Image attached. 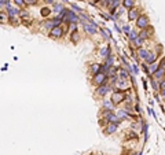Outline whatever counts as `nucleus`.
Returning a JSON list of instances; mask_svg holds the SVG:
<instances>
[{
  "label": "nucleus",
  "mask_w": 165,
  "mask_h": 155,
  "mask_svg": "<svg viewBox=\"0 0 165 155\" xmlns=\"http://www.w3.org/2000/svg\"><path fill=\"white\" fill-rule=\"evenodd\" d=\"M109 92H113V86L110 85L109 82L102 84V85H99V86L95 88V96H98V98H101V99H105L106 95H107Z\"/></svg>",
  "instance_id": "f257e3e1"
},
{
  "label": "nucleus",
  "mask_w": 165,
  "mask_h": 155,
  "mask_svg": "<svg viewBox=\"0 0 165 155\" xmlns=\"http://www.w3.org/2000/svg\"><path fill=\"white\" fill-rule=\"evenodd\" d=\"M150 25V18L147 14H144V13H142L140 15L136 18V21H135V26H136V29H146L147 26Z\"/></svg>",
  "instance_id": "f03ea898"
},
{
  "label": "nucleus",
  "mask_w": 165,
  "mask_h": 155,
  "mask_svg": "<svg viewBox=\"0 0 165 155\" xmlns=\"http://www.w3.org/2000/svg\"><path fill=\"white\" fill-rule=\"evenodd\" d=\"M65 36V29H63V25H56L52 29H50L48 33V37L52 40H59Z\"/></svg>",
  "instance_id": "7ed1b4c3"
},
{
  "label": "nucleus",
  "mask_w": 165,
  "mask_h": 155,
  "mask_svg": "<svg viewBox=\"0 0 165 155\" xmlns=\"http://www.w3.org/2000/svg\"><path fill=\"white\" fill-rule=\"evenodd\" d=\"M106 82H109V76L105 74V73H101V71L94 74L92 78H91V84L95 86H99V85H102V84H106Z\"/></svg>",
  "instance_id": "20e7f679"
},
{
  "label": "nucleus",
  "mask_w": 165,
  "mask_h": 155,
  "mask_svg": "<svg viewBox=\"0 0 165 155\" xmlns=\"http://www.w3.org/2000/svg\"><path fill=\"white\" fill-rule=\"evenodd\" d=\"M110 100L113 102V104H114L116 107L120 106V104H123V103L125 102V92H123V91H113Z\"/></svg>",
  "instance_id": "39448f33"
},
{
  "label": "nucleus",
  "mask_w": 165,
  "mask_h": 155,
  "mask_svg": "<svg viewBox=\"0 0 165 155\" xmlns=\"http://www.w3.org/2000/svg\"><path fill=\"white\" fill-rule=\"evenodd\" d=\"M154 33H156L154 28H153L151 25H149L146 29H142V30L138 32V36H139L143 41H147V40H150L153 36H154Z\"/></svg>",
  "instance_id": "423d86ee"
},
{
  "label": "nucleus",
  "mask_w": 165,
  "mask_h": 155,
  "mask_svg": "<svg viewBox=\"0 0 165 155\" xmlns=\"http://www.w3.org/2000/svg\"><path fill=\"white\" fill-rule=\"evenodd\" d=\"M41 25H43V28H46L47 30H50V29H52V28L56 26V25H62V21H61V18H59V16L56 15L55 18H51V19H46V21H43Z\"/></svg>",
  "instance_id": "0eeeda50"
},
{
  "label": "nucleus",
  "mask_w": 165,
  "mask_h": 155,
  "mask_svg": "<svg viewBox=\"0 0 165 155\" xmlns=\"http://www.w3.org/2000/svg\"><path fill=\"white\" fill-rule=\"evenodd\" d=\"M127 14H128V21L129 22H135L136 21V18L140 15L142 14V8H139V7H132V8H129L128 11H127Z\"/></svg>",
  "instance_id": "6e6552de"
},
{
  "label": "nucleus",
  "mask_w": 165,
  "mask_h": 155,
  "mask_svg": "<svg viewBox=\"0 0 165 155\" xmlns=\"http://www.w3.org/2000/svg\"><path fill=\"white\" fill-rule=\"evenodd\" d=\"M118 126L116 124H113V122H107L106 126H103L102 128V132L105 136H111V135H114V133L117 132Z\"/></svg>",
  "instance_id": "1a4fd4ad"
},
{
  "label": "nucleus",
  "mask_w": 165,
  "mask_h": 155,
  "mask_svg": "<svg viewBox=\"0 0 165 155\" xmlns=\"http://www.w3.org/2000/svg\"><path fill=\"white\" fill-rule=\"evenodd\" d=\"M4 11L7 13L8 16H19V14H21V8L17 7V6H13L11 3L4 8Z\"/></svg>",
  "instance_id": "9d476101"
},
{
  "label": "nucleus",
  "mask_w": 165,
  "mask_h": 155,
  "mask_svg": "<svg viewBox=\"0 0 165 155\" xmlns=\"http://www.w3.org/2000/svg\"><path fill=\"white\" fill-rule=\"evenodd\" d=\"M158 56H160V54H158L157 51H149L143 62L146 63V65H150V63H154V62H157Z\"/></svg>",
  "instance_id": "9b49d317"
},
{
  "label": "nucleus",
  "mask_w": 165,
  "mask_h": 155,
  "mask_svg": "<svg viewBox=\"0 0 165 155\" xmlns=\"http://www.w3.org/2000/svg\"><path fill=\"white\" fill-rule=\"evenodd\" d=\"M83 30L87 34H89V36H95V34L98 33V28L88 22H84L83 23Z\"/></svg>",
  "instance_id": "f8f14e48"
},
{
  "label": "nucleus",
  "mask_w": 165,
  "mask_h": 155,
  "mask_svg": "<svg viewBox=\"0 0 165 155\" xmlns=\"http://www.w3.org/2000/svg\"><path fill=\"white\" fill-rule=\"evenodd\" d=\"M69 40H70V43L73 44V46H77L80 41H81V33L79 32V29H77V30L70 32V34H69Z\"/></svg>",
  "instance_id": "ddd939ff"
},
{
  "label": "nucleus",
  "mask_w": 165,
  "mask_h": 155,
  "mask_svg": "<svg viewBox=\"0 0 165 155\" xmlns=\"http://www.w3.org/2000/svg\"><path fill=\"white\" fill-rule=\"evenodd\" d=\"M110 55H113V52H111V47L107 44V46L102 47L101 49H99V56H102L103 59L105 58H107V56H110Z\"/></svg>",
  "instance_id": "4468645a"
},
{
  "label": "nucleus",
  "mask_w": 165,
  "mask_h": 155,
  "mask_svg": "<svg viewBox=\"0 0 165 155\" xmlns=\"http://www.w3.org/2000/svg\"><path fill=\"white\" fill-rule=\"evenodd\" d=\"M140 133H143V135H144V143H146V141H147V139H149V124H147V121H144L143 118H142Z\"/></svg>",
  "instance_id": "2eb2a0df"
},
{
  "label": "nucleus",
  "mask_w": 165,
  "mask_h": 155,
  "mask_svg": "<svg viewBox=\"0 0 165 155\" xmlns=\"http://www.w3.org/2000/svg\"><path fill=\"white\" fill-rule=\"evenodd\" d=\"M147 52H149V49H146V48H143V47H138V48H136V55H138V59L144 61V58H146Z\"/></svg>",
  "instance_id": "dca6fc26"
},
{
  "label": "nucleus",
  "mask_w": 165,
  "mask_h": 155,
  "mask_svg": "<svg viewBox=\"0 0 165 155\" xmlns=\"http://www.w3.org/2000/svg\"><path fill=\"white\" fill-rule=\"evenodd\" d=\"M51 10H52V13H56V14H59L62 10H65V6H63V3H56L54 1V4H51Z\"/></svg>",
  "instance_id": "f3484780"
},
{
  "label": "nucleus",
  "mask_w": 165,
  "mask_h": 155,
  "mask_svg": "<svg viewBox=\"0 0 165 155\" xmlns=\"http://www.w3.org/2000/svg\"><path fill=\"white\" fill-rule=\"evenodd\" d=\"M88 69H89V73L94 76V74H96V73H99V69H101V63H96V62L89 63Z\"/></svg>",
  "instance_id": "a211bd4d"
},
{
  "label": "nucleus",
  "mask_w": 165,
  "mask_h": 155,
  "mask_svg": "<svg viewBox=\"0 0 165 155\" xmlns=\"http://www.w3.org/2000/svg\"><path fill=\"white\" fill-rule=\"evenodd\" d=\"M139 137V132H136V131H129V132L125 133V140L127 141H129V140H138Z\"/></svg>",
  "instance_id": "6ab92c4d"
},
{
  "label": "nucleus",
  "mask_w": 165,
  "mask_h": 155,
  "mask_svg": "<svg viewBox=\"0 0 165 155\" xmlns=\"http://www.w3.org/2000/svg\"><path fill=\"white\" fill-rule=\"evenodd\" d=\"M121 6L125 10H129V8L136 6V0H121Z\"/></svg>",
  "instance_id": "aec40b11"
},
{
  "label": "nucleus",
  "mask_w": 165,
  "mask_h": 155,
  "mask_svg": "<svg viewBox=\"0 0 165 155\" xmlns=\"http://www.w3.org/2000/svg\"><path fill=\"white\" fill-rule=\"evenodd\" d=\"M164 71H165V69H162V67H158V69L156 70L153 74H151V77L160 81V80H162V78H164Z\"/></svg>",
  "instance_id": "412c9836"
},
{
  "label": "nucleus",
  "mask_w": 165,
  "mask_h": 155,
  "mask_svg": "<svg viewBox=\"0 0 165 155\" xmlns=\"http://www.w3.org/2000/svg\"><path fill=\"white\" fill-rule=\"evenodd\" d=\"M102 107L106 110H111V111H114V104H113V102L110 100V99H103L102 100Z\"/></svg>",
  "instance_id": "4be33fe9"
},
{
  "label": "nucleus",
  "mask_w": 165,
  "mask_h": 155,
  "mask_svg": "<svg viewBox=\"0 0 165 155\" xmlns=\"http://www.w3.org/2000/svg\"><path fill=\"white\" fill-rule=\"evenodd\" d=\"M117 74H118V77H120V78H124V80H128V78H129V76H131V74H129V71H128L125 67H123V66L118 69Z\"/></svg>",
  "instance_id": "5701e85b"
},
{
  "label": "nucleus",
  "mask_w": 165,
  "mask_h": 155,
  "mask_svg": "<svg viewBox=\"0 0 165 155\" xmlns=\"http://www.w3.org/2000/svg\"><path fill=\"white\" fill-rule=\"evenodd\" d=\"M116 114H117V117L120 118V119H123V121H125V119L128 121V119H129V117H128V111H125L124 109L117 110V113H116Z\"/></svg>",
  "instance_id": "b1692460"
},
{
  "label": "nucleus",
  "mask_w": 165,
  "mask_h": 155,
  "mask_svg": "<svg viewBox=\"0 0 165 155\" xmlns=\"http://www.w3.org/2000/svg\"><path fill=\"white\" fill-rule=\"evenodd\" d=\"M51 13H52V10L48 7V6H46V7H43L40 10V15L43 16V18H48V16L51 15Z\"/></svg>",
  "instance_id": "393cba45"
},
{
  "label": "nucleus",
  "mask_w": 165,
  "mask_h": 155,
  "mask_svg": "<svg viewBox=\"0 0 165 155\" xmlns=\"http://www.w3.org/2000/svg\"><path fill=\"white\" fill-rule=\"evenodd\" d=\"M8 23V15L4 10H0V25H6Z\"/></svg>",
  "instance_id": "a878e982"
},
{
  "label": "nucleus",
  "mask_w": 165,
  "mask_h": 155,
  "mask_svg": "<svg viewBox=\"0 0 165 155\" xmlns=\"http://www.w3.org/2000/svg\"><path fill=\"white\" fill-rule=\"evenodd\" d=\"M103 63H106V65H109V66H114V65H116V56H114V55H110L107 58H105V59H103Z\"/></svg>",
  "instance_id": "bb28decb"
},
{
  "label": "nucleus",
  "mask_w": 165,
  "mask_h": 155,
  "mask_svg": "<svg viewBox=\"0 0 165 155\" xmlns=\"http://www.w3.org/2000/svg\"><path fill=\"white\" fill-rule=\"evenodd\" d=\"M149 81H150V84H151V88L154 89V92H158V80H156V78H153L151 76H149Z\"/></svg>",
  "instance_id": "cd10ccee"
},
{
  "label": "nucleus",
  "mask_w": 165,
  "mask_h": 155,
  "mask_svg": "<svg viewBox=\"0 0 165 155\" xmlns=\"http://www.w3.org/2000/svg\"><path fill=\"white\" fill-rule=\"evenodd\" d=\"M21 22V19L18 18V16H8V23L11 25V26H18Z\"/></svg>",
  "instance_id": "c85d7f7f"
},
{
  "label": "nucleus",
  "mask_w": 165,
  "mask_h": 155,
  "mask_svg": "<svg viewBox=\"0 0 165 155\" xmlns=\"http://www.w3.org/2000/svg\"><path fill=\"white\" fill-rule=\"evenodd\" d=\"M127 37H128V41H129V43H132V41L138 37V32L135 30V29H131V32L127 34Z\"/></svg>",
  "instance_id": "c756f323"
},
{
  "label": "nucleus",
  "mask_w": 165,
  "mask_h": 155,
  "mask_svg": "<svg viewBox=\"0 0 165 155\" xmlns=\"http://www.w3.org/2000/svg\"><path fill=\"white\" fill-rule=\"evenodd\" d=\"M143 43H144V41H143V40H142L140 37L138 36V37H136V39H135L132 43H129V44H132L135 48H138V47H142V46H143Z\"/></svg>",
  "instance_id": "7c9ffc66"
},
{
  "label": "nucleus",
  "mask_w": 165,
  "mask_h": 155,
  "mask_svg": "<svg viewBox=\"0 0 165 155\" xmlns=\"http://www.w3.org/2000/svg\"><path fill=\"white\" fill-rule=\"evenodd\" d=\"M118 69H120V66H116V65H114V66H111V67H110V70H109V73H107V76H116V74H117L118 73Z\"/></svg>",
  "instance_id": "2f4dec72"
},
{
  "label": "nucleus",
  "mask_w": 165,
  "mask_h": 155,
  "mask_svg": "<svg viewBox=\"0 0 165 155\" xmlns=\"http://www.w3.org/2000/svg\"><path fill=\"white\" fill-rule=\"evenodd\" d=\"M13 3H14V6L19 7L21 10H22L24 7H26V3H25V0H13Z\"/></svg>",
  "instance_id": "473e14b6"
},
{
  "label": "nucleus",
  "mask_w": 165,
  "mask_h": 155,
  "mask_svg": "<svg viewBox=\"0 0 165 155\" xmlns=\"http://www.w3.org/2000/svg\"><path fill=\"white\" fill-rule=\"evenodd\" d=\"M110 67H111V66L106 65V63H101V69H99V71H101V73H105V74H107Z\"/></svg>",
  "instance_id": "72a5a7b5"
},
{
  "label": "nucleus",
  "mask_w": 165,
  "mask_h": 155,
  "mask_svg": "<svg viewBox=\"0 0 165 155\" xmlns=\"http://www.w3.org/2000/svg\"><path fill=\"white\" fill-rule=\"evenodd\" d=\"M160 66H158V62H154V63H150L149 65V71H150V74H153L156 70L158 69Z\"/></svg>",
  "instance_id": "f704fd0d"
},
{
  "label": "nucleus",
  "mask_w": 165,
  "mask_h": 155,
  "mask_svg": "<svg viewBox=\"0 0 165 155\" xmlns=\"http://www.w3.org/2000/svg\"><path fill=\"white\" fill-rule=\"evenodd\" d=\"M131 29H132V28H131V26H129L128 23H125V25H123V26H121V30H123V34H128V33L131 32Z\"/></svg>",
  "instance_id": "c9c22d12"
},
{
  "label": "nucleus",
  "mask_w": 165,
  "mask_h": 155,
  "mask_svg": "<svg viewBox=\"0 0 165 155\" xmlns=\"http://www.w3.org/2000/svg\"><path fill=\"white\" fill-rule=\"evenodd\" d=\"M139 63H134V65H132V74H134V76H138V74H139Z\"/></svg>",
  "instance_id": "e433bc0d"
},
{
  "label": "nucleus",
  "mask_w": 165,
  "mask_h": 155,
  "mask_svg": "<svg viewBox=\"0 0 165 155\" xmlns=\"http://www.w3.org/2000/svg\"><path fill=\"white\" fill-rule=\"evenodd\" d=\"M140 66H142V70L144 71V74H146L147 77H149V76H151V74H150V71H149V65H146V63L143 62Z\"/></svg>",
  "instance_id": "4c0bfd02"
},
{
  "label": "nucleus",
  "mask_w": 165,
  "mask_h": 155,
  "mask_svg": "<svg viewBox=\"0 0 165 155\" xmlns=\"http://www.w3.org/2000/svg\"><path fill=\"white\" fill-rule=\"evenodd\" d=\"M134 111L136 114H142V107H140V104H139V102H136L134 104Z\"/></svg>",
  "instance_id": "58836bf2"
},
{
  "label": "nucleus",
  "mask_w": 165,
  "mask_h": 155,
  "mask_svg": "<svg viewBox=\"0 0 165 155\" xmlns=\"http://www.w3.org/2000/svg\"><path fill=\"white\" fill-rule=\"evenodd\" d=\"M158 89H160V92L165 91V78L160 80V82H158Z\"/></svg>",
  "instance_id": "ea45409f"
},
{
  "label": "nucleus",
  "mask_w": 165,
  "mask_h": 155,
  "mask_svg": "<svg viewBox=\"0 0 165 155\" xmlns=\"http://www.w3.org/2000/svg\"><path fill=\"white\" fill-rule=\"evenodd\" d=\"M39 1H40V0H25V3H26V6H28V7L39 4Z\"/></svg>",
  "instance_id": "a19ab883"
},
{
  "label": "nucleus",
  "mask_w": 165,
  "mask_h": 155,
  "mask_svg": "<svg viewBox=\"0 0 165 155\" xmlns=\"http://www.w3.org/2000/svg\"><path fill=\"white\" fill-rule=\"evenodd\" d=\"M70 8H72V10H74V11H77V13L83 11V8L80 7V6H77L76 3H70Z\"/></svg>",
  "instance_id": "79ce46f5"
},
{
  "label": "nucleus",
  "mask_w": 165,
  "mask_h": 155,
  "mask_svg": "<svg viewBox=\"0 0 165 155\" xmlns=\"http://www.w3.org/2000/svg\"><path fill=\"white\" fill-rule=\"evenodd\" d=\"M11 1L10 0H0V8H6Z\"/></svg>",
  "instance_id": "37998d69"
},
{
  "label": "nucleus",
  "mask_w": 165,
  "mask_h": 155,
  "mask_svg": "<svg viewBox=\"0 0 165 155\" xmlns=\"http://www.w3.org/2000/svg\"><path fill=\"white\" fill-rule=\"evenodd\" d=\"M147 114L149 115H151L154 119H157V115H156V113H154V110L151 109V107H147Z\"/></svg>",
  "instance_id": "c03bdc74"
},
{
  "label": "nucleus",
  "mask_w": 165,
  "mask_h": 155,
  "mask_svg": "<svg viewBox=\"0 0 165 155\" xmlns=\"http://www.w3.org/2000/svg\"><path fill=\"white\" fill-rule=\"evenodd\" d=\"M158 66H160V67H162V69H165V56H162V58L160 59V62H158Z\"/></svg>",
  "instance_id": "a18cd8bd"
},
{
  "label": "nucleus",
  "mask_w": 165,
  "mask_h": 155,
  "mask_svg": "<svg viewBox=\"0 0 165 155\" xmlns=\"http://www.w3.org/2000/svg\"><path fill=\"white\" fill-rule=\"evenodd\" d=\"M142 84H143V89H144V91H146V93H147L149 86H147V81H146V78H142Z\"/></svg>",
  "instance_id": "49530a36"
},
{
  "label": "nucleus",
  "mask_w": 165,
  "mask_h": 155,
  "mask_svg": "<svg viewBox=\"0 0 165 155\" xmlns=\"http://www.w3.org/2000/svg\"><path fill=\"white\" fill-rule=\"evenodd\" d=\"M101 16H102L105 21H109V19H111V16H110V14H103V13H101Z\"/></svg>",
  "instance_id": "de8ad7c7"
},
{
  "label": "nucleus",
  "mask_w": 165,
  "mask_h": 155,
  "mask_svg": "<svg viewBox=\"0 0 165 155\" xmlns=\"http://www.w3.org/2000/svg\"><path fill=\"white\" fill-rule=\"evenodd\" d=\"M114 29H116V30H117L120 34H123V30H121V28H120V26L117 25V22H114Z\"/></svg>",
  "instance_id": "09e8293b"
},
{
  "label": "nucleus",
  "mask_w": 165,
  "mask_h": 155,
  "mask_svg": "<svg viewBox=\"0 0 165 155\" xmlns=\"http://www.w3.org/2000/svg\"><path fill=\"white\" fill-rule=\"evenodd\" d=\"M154 98H156L157 103L160 104V103H161V99H160V95H158V92H154Z\"/></svg>",
  "instance_id": "8fccbe9b"
},
{
  "label": "nucleus",
  "mask_w": 165,
  "mask_h": 155,
  "mask_svg": "<svg viewBox=\"0 0 165 155\" xmlns=\"http://www.w3.org/2000/svg\"><path fill=\"white\" fill-rule=\"evenodd\" d=\"M128 155H142V152L140 151H139V152H138V151H132L131 154H128Z\"/></svg>",
  "instance_id": "3c124183"
},
{
  "label": "nucleus",
  "mask_w": 165,
  "mask_h": 155,
  "mask_svg": "<svg viewBox=\"0 0 165 155\" xmlns=\"http://www.w3.org/2000/svg\"><path fill=\"white\" fill-rule=\"evenodd\" d=\"M47 4H54V0H44Z\"/></svg>",
  "instance_id": "603ef678"
},
{
  "label": "nucleus",
  "mask_w": 165,
  "mask_h": 155,
  "mask_svg": "<svg viewBox=\"0 0 165 155\" xmlns=\"http://www.w3.org/2000/svg\"><path fill=\"white\" fill-rule=\"evenodd\" d=\"M62 3H69V0H62Z\"/></svg>",
  "instance_id": "864d4df0"
},
{
  "label": "nucleus",
  "mask_w": 165,
  "mask_h": 155,
  "mask_svg": "<svg viewBox=\"0 0 165 155\" xmlns=\"http://www.w3.org/2000/svg\"><path fill=\"white\" fill-rule=\"evenodd\" d=\"M164 78H165V71H164Z\"/></svg>",
  "instance_id": "5fc2aeb1"
},
{
  "label": "nucleus",
  "mask_w": 165,
  "mask_h": 155,
  "mask_svg": "<svg viewBox=\"0 0 165 155\" xmlns=\"http://www.w3.org/2000/svg\"><path fill=\"white\" fill-rule=\"evenodd\" d=\"M164 100H165V98H164Z\"/></svg>",
  "instance_id": "6e6d98bb"
}]
</instances>
